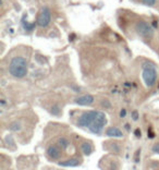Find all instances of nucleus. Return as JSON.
<instances>
[{
    "label": "nucleus",
    "instance_id": "obj_1",
    "mask_svg": "<svg viewBox=\"0 0 159 170\" xmlns=\"http://www.w3.org/2000/svg\"><path fill=\"white\" fill-rule=\"evenodd\" d=\"M9 72L17 79H23L27 74V61L23 57H14L9 64Z\"/></svg>",
    "mask_w": 159,
    "mask_h": 170
},
{
    "label": "nucleus",
    "instance_id": "obj_2",
    "mask_svg": "<svg viewBox=\"0 0 159 170\" xmlns=\"http://www.w3.org/2000/svg\"><path fill=\"white\" fill-rule=\"evenodd\" d=\"M156 79H157V71L155 66L149 63V62H146L143 66V80H144L145 85L148 86V87H152L153 85L155 84V82H156Z\"/></svg>",
    "mask_w": 159,
    "mask_h": 170
},
{
    "label": "nucleus",
    "instance_id": "obj_3",
    "mask_svg": "<svg viewBox=\"0 0 159 170\" xmlns=\"http://www.w3.org/2000/svg\"><path fill=\"white\" fill-rule=\"evenodd\" d=\"M106 124H107V118H106V115L104 112H101V111H98L96 118H95V120L93 121V123L88 127V129L92 133L100 134L103 127H105Z\"/></svg>",
    "mask_w": 159,
    "mask_h": 170
},
{
    "label": "nucleus",
    "instance_id": "obj_4",
    "mask_svg": "<svg viewBox=\"0 0 159 170\" xmlns=\"http://www.w3.org/2000/svg\"><path fill=\"white\" fill-rule=\"evenodd\" d=\"M97 113H98V111H96V110H89V111L83 112L82 115L77 118V122H76L77 125H80V127H88L89 125L93 123V121L95 120Z\"/></svg>",
    "mask_w": 159,
    "mask_h": 170
},
{
    "label": "nucleus",
    "instance_id": "obj_5",
    "mask_svg": "<svg viewBox=\"0 0 159 170\" xmlns=\"http://www.w3.org/2000/svg\"><path fill=\"white\" fill-rule=\"evenodd\" d=\"M135 30L137 32L138 35H141L142 37L145 38H150L154 35V28L145 21H140L136 23Z\"/></svg>",
    "mask_w": 159,
    "mask_h": 170
},
{
    "label": "nucleus",
    "instance_id": "obj_6",
    "mask_svg": "<svg viewBox=\"0 0 159 170\" xmlns=\"http://www.w3.org/2000/svg\"><path fill=\"white\" fill-rule=\"evenodd\" d=\"M50 20H51L50 10L48 9V8H43L39 17H38V19H37V24L40 27H46V26H48V24L50 23Z\"/></svg>",
    "mask_w": 159,
    "mask_h": 170
},
{
    "label": "nucleus",
    "instance_id": "obj_7",
    "mask_svg": "<svg viewBox=\"0 0 159 170\" xmlns=\"http://www.w3.org/2000/svg\"><path fill=\"white\" fill-rule=\"evenodd\" d=\"M74 103L80 106H88L94 103V97L89 94H85L82 96H79L74 99Z\"/></svg>",
    "mask_w": 159,
    "mask_h": 170
},
{
    "label": "nucleus",
    "instance_id": "obj_8",
    "mask_svg": "<svg viewBox=\"0 0 159 170\" xmlns=\"http://www.w3.org/2000/svg\"><path fill=\"white\" fill-rule=\"evenodd\" d=\"M47 154H48V156H49L50 158L58 159L61 156V149L57 145H50L48 147V149H47Z\"/></svg>",
    "mask_w": 159,
    "mask_h": 170
},
{
    "label": "nucleus",
    "instance_id": "obj_9",
    "mask_svg": "<svg viewBox=\"0 0 159 170\" xmlns=\"http://www.w3.org/2000/svg\"><path fill=\"white\" fill-rule=\"evenodd\" d=\"M106 134L110 137H122L123 133L120 129L118 127H109L107 131H106Z\"/></svg>",
    "mask_w": 159,
    "mask_h": 170
},
{
    "label": "nucleus",
    "instance_id": "obj_10",
    "mask_svg": "<svg viewBox=\"0 0 159 170\" xmlns=\"http://www.w3.org/2000/svg\"><path fill=\"white\" fill-rule=\"evenodd\" d=\"M81 151H82V153L85 156H89L92 154V152H93V146H92V144L88 143V142H84L81 145Z\"/></svg>",
    "mask_w": 159,
    "mask_h": 170
},
{
    "label": "nucleus",
    "instance_id": "obj_11",
    "mask_svg": "<svg viewBox=\"0 0 159 170\" xmlns=\"http://www.w3.org/2000/svg\"><path fill=\"white\" fill-rule=\"evenodd\" d=\"M59 165L62 167H77L80 165V161L77 159H69V160L60 161Z\"/></svg>",
    "mask_w": 159,
    "mask_h": 170
},
{
    "label": "nucleus",
    "instance_id": "obj_12",
    "mask_svg": "<svg viewBox=\"0 0 159 170\" xmlns=\"http://www.w3.org/2000/svg\"><path fill=\"white\" fill-rule=\"evenodd\" d=\"M9 130L10 131H19V130H21V123H20L19 121H13V122L9 124Z\"/></svg>",
    "mask_w": 159,
    "mask_h": 170
},
{
    "label": "nucleus",
    "instance_id": "obj_13",
    "mask_svg": "<svg viewBox=\"0 0 159 170\" xmlns=\"http://www.w3.org/2000/svg\"><path fill=\"white\" fill-rule=\"evenodd\" d=\"M61 112V109L60 107H59L58 104H55L54 106L51 107V113L52 115H55V116H59Z\"/></svg>",
    "mask_w": 159,
    "mask_h": 170
},
{
    "label": "nucleus",
    "instance_id": "obj_14",
    "mask_svg": "<svg viewBox=\"0 0 159 170\" xmlns=\"http://www.w3.org/2000/svg\"><path fill=\"white\" fill-rule=\"evenodd\" d=\"M22 24H23L24 28H25V30H27V31H32V30L35 27V23H31L30 24V23H27V22L25 23V21H24V20H22Z\"/></svg>",
    "mask_w": 159,
    "mask_h": 170
},
{
    "label": "nucleus",
    "instance_id": "obj_15",
    "mask_svg": "<svg viewBox=\"0 0 159 170\" xmlns=\"http://www.w3.org/2000/svg\"><path fill=\"white\" fill-rule=\"evenodd\" d=\"M59 144L61 145V147H63V148H67V147L69 146V141L67 139H64V137H61V139H59Z\"/></svg>",
    "mask_w": 159,
    "mask_h": 170
},
{
    "label": "nucleus",
    "instance_id": "obj_16",
    "mask_svg": "<svg viewBox=\"0 0 159 170\" xmlns=\"http://www.w3.org/2000/svg\"><path fill=\"white\" fill-rule=\"evenodd\" d=\"M6 143H7V145H9L10 147L15 146V144H14V142H13V137H12L11 135H8V136L6 137Z\"/></svg>",
    "mask_w": 159,
    "mask_h": 170
},
{
    "label": "nucleus",
    "instance_id": "obj_17",
    "mask_svg": "<svg viewBox=\"0 0 159 170\" xmlns=\"http://www.w3.org/2000/svg\"><path fill=\"white\" fill-rule=\"evenodd\" d=\"M143 2L145 3V5H147V6H154L155 5V2H156V0H143Z\"/></svg>",
    "mask_w": 159,
    "mask_h": 170
},
{
    "label": "nucleus",
    "instance_id": "obj_18",
    "mask_svg": "<svg viewBox=\"0 0 159 170\" xmlns=\"http://www.w3.org/2000/svg\"><path fill=\"white\" fill-rule=\"evenodd\" d=\"M138 118H140V116H138L137 111H133L132 112V119H133V121H137Z\"/></svg>",
    "mask_w": 159,
    "mask_h": 170
},
{
    "label": "nucleus",
    "instance_id": "obj_19",
    "mask_svg": "<svg viewBox=\"0 0 159 170\" xmlns=\"http://www.w3.org/2000/svg\"><path fill=\"white\" fill-rule=\"evenodd\" d=\"M153 152L159 154V143H157V144H155L154 146H153Z\"/></svg>",
    "mask_w": 159,
    "mask_h": 170
},
{
    "label": "nucleus",
    "instance_id": "obj_20",
    "mask_svg": "<svg viewBox=\"0 0 159 170\" xmlns=\"http://www.w3.org/2000/svg\"><path fill=\"white\" fill-rule=\"evenodd\" d=\"M103 106L106 107V108H110L111 105H110V102H108V100H103Z\"/></svg>",
    "mask_w": 159,
    "mask_h": 170
},
{
    "label": "nucleus",
    "instance_id": "obj_21",
    "mask_svg": "<svg viewBox=\"0 0 159 170\" xmlns=\"http://www.w3.org/2000/svg\"><path fill=\"white\" fill-rule=\"evenodd\" d=\"M125 115H126V110L125 109H122V110L120 111V117H121V118H124Z\"/></svg>",
    "mask_w": 159,
    "mask_h": 170
},
{
    "label": "nucleus",
    "instance_id": "obj_22",
    "mask_svg": "<svg viewBox=\"0 0 159 170\" xmlns=\"http://www.w3.org/2000/svg\"><path fill=\"white\" fill-rule=\"evenodd\" d=\"M134 134H135V136H136V137H141V135H142V133H141L140 129H136L135 132H134Z\"/></svg>",
    "mask_w": 159,
    "mask_h": 170
},
{
    "label": "nucleus",
    "instance_id": "obj_23",
    "mask_svg": "<svg viewBox=\"0 0 159 170\" xmlns=\"http://www.w3.org/2000/svg\"><path fill=\"white\" fill-rule=\"evenodd\" d=\"M112 147H115V151L116 152H120V145L119 144L115 143V144H112Z\"/></svg>",
    "mask_w": 159,
    "mask_h": 170
}]
</instances>
